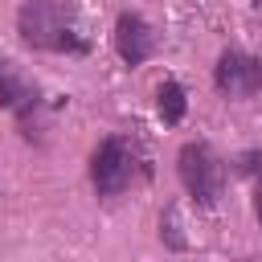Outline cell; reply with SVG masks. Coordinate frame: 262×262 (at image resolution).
<instances>
[{
  "mask_svg": "<svg viewBox=\"0 0 262 262\" xmlns=\"http://www.w3.org/2000/svg\"><path fill=\"white\" fill-rule=\"evenodd\" d=\"M78 8L70 0H25L16 12V33L29 49L45 53H86L90 45L74 29Z\"/></svg>",
  "mask_w": 262,
  "mask_h": 262,
  "instance_id": "cell-1",
  "label": "cell"
},
{
  "mask_svg": "<svg viewBox=\"0 0 262 262\" xmlns=\"http://www.w3.org/2000/svg\"><path fill=\"white\" fill-rule=\"evenodd\" d=\"M176 172H180L184 192L201 209H213L221 201V192H225V164H221V156L205 139H188L176 151Z\"/></svg>",
  "mask_w": 262,
  "mask_h": 262,
  "instance_id": "cell-2",
  "label": "cell"
},
{
  "mask_svg": "<svg viewBox=\"0 0 262 262\" xmlns=\"http://www.w3.org/2000/svg\"><path fill=\"white\" fill-rule=\"evenodd\" d=\"M135 172H139V151H135V143L123 139V135L102 139V143L94 147V156H90V184H94L98 196H119V192H127L131 180H135Z\"/></svg>",
  "mask_w": 262,
  "mask_h": 262,
  "instance_id": "cell-3",
  "label": "cell"
},
{
  "mask_svg": "<svg viewBox=\"0 0 262 262\" xmlns=\"http://www.w3.org/2000/svg\"><path fill=\"white\" fill-rule=\"evenodd\" d=\"M213 86L225 98H254L262 90V57H254L246 49H221V57L213 66Z\"/></svg>",
  "mask_w": 262,
  "mask_h": 262,
  "instance_id": "cell-4",
  "label": "cell"
},
{
  "mask_svg": "<svg viewBox=\"0 0 262 262\" xmlns=\"http://www.w3.org/2000/svg\"><path fill=\"white\" fill-rule=\"evenodd\" d=\"M115 49H119L123 66H143L151 57V49H156L151 25L139 12H119V20H115Z\"/></svg>",
  "mask_w": 262,
  "mask_h": 262,
  "instance_id": "cell-5",
  "label": "cell"
},
{
  "mask_svg": "<svg viewBox=\"0 0 262 262\" xmlns=\"http://www.w3.org/2000/svg\"><path fill=\"white\" fill-rule=\"evenodd\" d=\"M33 94H37V86H33L8 57H0V106H4V111H16V106H25Z\"/></svg>",
  "mask_w": 262,
  "mask_h": 262,
  "instance_id": "cell-6",
  "label": "cell"
},
{
  "mask_svg": "<svg viewBox=\"0 0 262 262\" xmlns=\"http://www.w3.org/2000/svg\"><path fill=\"white\" fill-rule=\"evenodd\" d=\"M16 115V127H20V135L29 139V143H45V98L41 94H33L25 106H16L12 111Z\"/></svg>",
  "mask_w": 262,
  "mask_h": 262,
  "instance_id": "cell-7",
  "label": "cell"
},
{
  "mask_svg": "<svg viewBox=\"0 0 262 262\" xmlns=\"http://www.w3.org/2000/svg\"><path fill=\"white\" fill-rule=\"evenodd\" d=\"M156 111H160L164 123H180L184 111H188V94H184V86L172 82V78L160 82V90H156Z\"/></svg>",
  "mask_w": 262,
  "mask_h": 262,
  "instance_id": "cell-8",
  "label": "cell"
},
{
  "mask_svg": "<svg viewBox=\"0 0 262 262\" xmlns=\"http://www.w3.org/2000/svg\"><path fill=\"white\" fill-rule=\"evenodd\" d=\"M237 172L254 180V217L262 225V151H242L237 156Z\"/></svg>",
  "mask_w": 262,
  "mask_h": 262,
  "instance_id": "cell-9",
  "label": "cell"
}]
</instances>
